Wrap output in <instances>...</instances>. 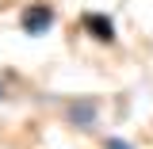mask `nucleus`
I'll list each match as a JSON object with an SVG mask.
<instances>
[{"label":"nucleus","instance_id":"nucleus-2","mask_svg":"<svg viewBox=\"0 0 153 149\" xmlns=\"http://www.w3.org/2000/svg\"><path fill=\"white\" fill-rule=\"evenodd\" d=\"M80 27L92 38H100V42H115V23H111V16H103V12H84Z\"/></svg>","mask_w":153,"mask_h":149},{"label":"nucleus","instance_id":"nucleus-4","mask_svg":"<svg viewBox=\"0 0 153 149\" xmlns=\"http://www.w3.org/2000/svg\"><path fill=\"white\" fill-rule=\"evenodd\" d=\"M103 149H134V145H130V142H123V138H107V145H103Z\"/></svg>","mask_w":153,"mask_h":149},{"label":"nucleus","instance_id":"nucleus-1","mask_svg":"<svg viewBox=\"0 0 153 149\" xmlns=\"http://www.w3.org/2000/svg\"><path fill=\"white\" fill-rule=\"evenodd\" d=\"M23 31L27 35H46L50 27H54V8L50 4H31V8H23Z\"/></svg>","mask_w":153,"mask_h":149},{"label":"nucleus","instance_id":"nucleus-5","mask_svg":"<svg viewBox=\"0 0 153 149\" xmlns=\"http://www.w3.org/2000/svg\"><path fill=\"white\" fill-rule=\"evenodd\" d=\"M0 96H4V88H0Z\"/></svg>","mask_w":153,"mask_h":149},{"label":"nucleus","instance_id":"nucleus-3","mask_svg":"<svg viewBox=\"0 0 153 149\" xmlns=\"http://www.w3.org/2000/svg\"><path fill=\"white\" fill-rule=\"evenodd\" d=\"M73 119H76V126H96V107L92 103H73Z\"/></svg>","mask_w":153,"mask_h":149}]
</instances>
